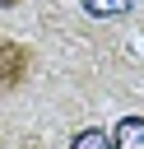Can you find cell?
<instances>
[{"instance_id": "cell-1", "label": "cell", "mask_w": 144, "mask_h": 149, "mask_svg": "<svg viewBox=\"0 0 144 149\" xmlns=\"http://www.w3.org/2000/svg\"><path fill=\"white\" fill-rule=\"evenodd\" d=\"M33 61H37V51H33L28 42H19V37H0V93H14V88L28 79Z\"/></svg>"}, {"instance_id": "cell-5", "label": "cell", "mask_w": 144, "mask_h": 149, "mask_svg": "<svg viewBox=\"0 0 144 149\" xmlns=\"http://www.w3.org/2000/svg\"><path fill=\"white\" fill-rule=\"evenodd\" d=\"M0 5H14V0H0Z\"/></svg>"}, {"instance_id": "cell-2", "label": "cell", "mask_w": 144, "mask_h": 149, "mask_svg": "<svg viewBox=\"0 0 144 149\" xmlns=\"http://www.w3.org/2000/svg\"><path fill=\"white\" fill-rule=\"evenodd\" d=\"M107 140L111 149H144V116H121Z\"/></svg>"}, {"instance_id": "cell-4", "label": "cell", "mask_w": 144, "mask_h": 149, "mask_svg": "<svg viewBox=\"0 0 144 149\" xmlns=\"http://www.w3.org/2000/svg\"><path fill=\"white\" fill-rule=\"evenodd\" d=\"M130 5H135V0H84V9L98 14V19H107V14H130Z\"/></svg>"}, {"instance_id": "cell-3", "label": "cell", "mask_w": 144, "mask_h": 149, "mask_svg": "<svg viewBox=\"0 0 144 149\" xmlns=\"http://www.w3.org/2000/svg\"><path fill=\"white\" fill-rule=\"evenodd\" d=\"M70 149H111V140H107V130L88 126V130H79V135L70 140Z\"/></svg>"}]
</instances>
